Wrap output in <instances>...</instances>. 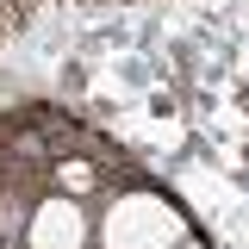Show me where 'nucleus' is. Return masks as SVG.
<instances>
[{"label":"nucleus","mask_w":249,"mask_h":249,"mask_svg":"<svg viewBox=\"0 0 249 249\" xmlns=\"http://www.w3.org/2000/svg\"><path fill=\"white\" fill-rule=\"evenodd\" d=\"M93 243L100 249H181L187 218L156 187H119V193H106V206L93 218Z\"/></svg>","instance_id":"f257e3e1"},{"label":"nucleus","mask_w":249,"mask_h":249,"mask_svg":"<svg viewBox=\"0 0 249 249\" xmlns=\"http://www.w3.org/2000/svg\"><path fill=\"white\" fill-rule=\"evenodd\" d=\"M93 243V218L81 199L69 193H44L25 218V249H88Z\"/></svg>","instance_id":"f03ea898"},{"label":"nucleus","mask_w":249,"mask_h":249,"mask_svg":"<svg viewBox=\"0 0 249 249\" xmlns=\"http://www.w3.org/2000/svg\"><path fill=\"white\" fill-rule=\"evenodd\" d=\"M50 187H56V193H69V199H81V206H88L93 193L106 187V175L93 168L88 156H56V162H50Z\"/></svg>","instance_id":"7ed1b4c3"},{"label":"nucleus","mask_w":249,"mask_h":249,"mask_svg":"<svg viewBox=\"0 0 249 249\" xmlns=\"http://www.w3.org/2000/svg\"><path fill=\"white\" fill-rule=\"evenodd\" d=\"M181 249H206V243H193V237H187V243H181Z\"/></svg>","instance_id":"20e7f679"}]
</instances>
